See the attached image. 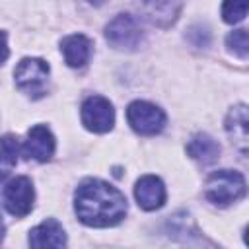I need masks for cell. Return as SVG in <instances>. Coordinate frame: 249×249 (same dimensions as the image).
Returning a JSON list of instances; mask_svg holds the SVG:
<instances>
[{
	"instance_id": "obj_15",
	"label": "cell",
	"mask_w": 249,
	"mask_h": 249,
	"mask_svg": "<svg viewBox=\"0 0 249 249\" xmlns=\"http://www.w3.org/2000/svg\"><path fill=\"white\" fill-rule=\"evenodd\" d=\"M226 47L231 54L245 58L249 56V29H233L226 35Z\"/></svg>"
},
{
	"instance_id": "obj_19",
	"label": "cell",
	"mask_w": 249,
	"mask_h": 249,
	"mask_svg": "<svg viewBox=\"0 0 249 249\" xmlns=\"http://www.w3.org/2000/svg\"><path fill=\"white\" fill-rule=\"evenodd\" d=\"M88 2H89V4H93V6H101L105 0H88Z\"/></svg>"
},
{
	"instance_id": "obj_11",
	"label": "cell",
	"mask_w": 249,
	"mask_h": 249,
	"mask_svg": "<svg viewBox=\"0 0 249 249\" xmlns=\"http://www.w3.org/2000/svg\"><path fill=\"white\" fill-rule=\"evenodd\" d=\"M54 148H56V142H54V136L53 132L45 126V124H35L29 128L27 132V140L23 142V154L29 158V160H35V161H49L54 154Z\"/></svg>"
},
{
	"instance_id": "obj_17",
	"label": "cell",
	"mask_w": 249,
	"mask_h": 249,
	"mask_svg": "<svg viewBox=\"0 0 249 249\" xmlns=\"http://www.w3.org/2000/svg\"><path fill=\"white\" fill-rule=\"evenodd\" d=\"M18 150H19L18 140L12 134H6L2 138V177L4 179L10 173V169L18 163Z\"/></svg>"
},
{
	"instance_id": "obj_2",
	"label": "cell",
	"mask_w": 249,
	"mask_h": 249,
	"mask_svg": "<svg viewBox=\"0 0 249 249\" xmlns=\"http://www.w3.org/2000/svg\"><path fill=\"white\" fill-rule=\"evenodd\" d=\"M245 193V179L239 171L233 169H218L210 173L204 181V196L216 206H230L235 200L243 198Z\"/></svg>"
},
{
	"instance_id": "obj_10",
	"label": "cell",
	"mask_w": 249,
	"mask_h": 249,
	"mask_svg": "<svg viewBox=\"0 0 249 249\" xmlns=\"http://www.w3.org/2000/svg\"><path fill=\"white\" fill-rule=\"evenodd\" d=\"M134 198L142 210L152 212V210L161 208L165 204V198H167V191H165L163 181L156 175L140 177L134 185Z\"/></svg>"
},
{
	"instance_id": "obj_3",
	"label": "cell",
	"mask_w": 249,
	"mask_h": 249,
	"mask_svg": "<svg viewBox=\"0 0 249 249\" xmlns=\"http://www.w3.org/2000/svg\"><path fill=\"white\" fill-rule=\"evenodd\" d=\"M49 72L51 68L43 58H23L14 72L16 86L29 97L39 99L47 93Z\"/></svg>"
},
{
	"instance_id": "obj_8",
	"label": "cell",
	"mask_w": 249,
	"mask_h": 249,
	"mask_svg": "<svg viewBox=\"0 0 249 249\" xmlns=\"http://www.w3.org/2000/svg\"><path fill=\"white\" fill-rule=\"evenodd\" d=\"M224 128L230 136L231 146L239 154L249 158V105H233L226 115Z\"/></svg>"
},
{
	"instance_id": "obj_14",
	"label": "cell",
	"mask_w": 249,
	"mask_h": 249,
	"mask_svg": "<svg viewBox=\"0 0 249 249\" xmlns=\"http://www.w3.org/2000/svg\"><path fill=\"white\" fill-rule=\"evenodd\" d=\"M187 154L195 161H198L202 165H210L220 158V144L210 134L196 132L187 144Z\"/></svg>"
},
{
	"instance_id": "obj_16",
	"label": "cell",
	"mask_w": 249,
	"mask_h": 249,
	"mask_svg": "<svg viewBox=\"0 0 249 249\" xmlns=\"http://www.w3.org/2000/svg\"><path fill=\"white\" fill-rule=\"evenodd\" d=\"M249 12V0H224L222 19L226 23H239Z\"/></svg>"
},
{
	"instance_id": "obj_1",
	"label": "cell",
	"mask_w": 249,
	"mask_h": 249,
	"mask_svg": "<svg viewBox=\"0 0 249 249\" xmlns=\"http://www.w3.org/2000/svg\"><path fill=\"white\" fill-rule=\"evenodd\" d=\"M74 210L82 224L109 228L126 216V198L117 187L101 179H86L76 189Z\"/></svg>"
},
{
	"instance_id": "obj_18",
	"label": "cell",
	"mask_w": 249,
	"mask_h": 249,
	"mask_svg": "<svg viewBox=\"0 0 249 249\" xmlns=\"http://www.w3.org/2000/svg\"><path fill=\"white\" fill-rule=\"evenodd\" d=\"M243 239H245V243L249 245V226L245 228V235H243Z\"/></svg>"
},
{
	"instance_id": "obj_9",
	"label": "cell",
	"mask_w": 249,
	"mask_h": 249,
	"mask_svg": "<svg viewBox=\"0 0 249 249\" xmlns=\"http://www.w3.org/2000/svg\"><path fill=\"white\" fill-rule=\"evenodd\" d=\"M136 6L144 19L161 29L171 27L181 14V0H136Z\"/></svg>"
},
{
	"instance_id": "obj_6",
	"label": "cell",
	"mask_w": 249,
	"mask_h": 249,
	"mask_svg": "<svg viewBox=\"0 0 249 249\" xmlns=\"http://www.w3.org/2000/svg\"><path fill=\"white\" fill-rule=\"evenodd\" d=\"M105 39L117 51H134L142 41V29L132 16L119 14L105 25Z\"/></svg>"
},
{
	"instance_id": "obj_5",
	"label": "cell",
	"mask_w": 249,
	"mask_h": 249,
	"mask_svg": "<svg viewBox=\"0 0 249 249\" xmlns=\"http://www.w3.org/2000/svg\"><path fill=\"white\" fill-rule=\"evenodd\" d=\"M126 121L130 128L142 136H154L165 126V113L150 101H132L126 107Z\"/></svg>"
},
{
	"instance_id": "obj_7",
	"label": "cell",
	"mask_w": 249,
	"mask_h": 249,
	"mask_svg": "<svg viewBox=\"0 0 249 249\" xmlns=\"http://www.w3.org/2000/svg\"><path fill=\"white\" fill-rule=\"evenodd\" d=\"M82 124L97 134L109 132L115 124V109L113 103L103 95H89L80 109Z\"/></svg>"
},
{
	"instance_id": "obj_13",
	"label": "cell",
	"mask_w": 249,
	"mask_h": 249,
	"mask_svg": "<svg viewBox=\"0 0 249 249\" xmlns=\"http://www.w3.org/2000/svg\"><path fill=\"white\" fill-rule=\"evenodd\" d=\"M60 53L70 68H82L91 56V41L82 33L68 35L60 41Z\"/></svg>"
},
{
	"instance_id": "obj_12",
	"label": "cell",
	"mask_w": 249,
	"mask_h": 249,
	"mask_svg": "<svg viewBox=\"0 0 249 249\" xmlns=\"http://www.w3.org/2000/svg\"><path fill=\"white\" fill-rule=\"evenodd\" d=\"M29 245L31 247H64L66 233L58 220L47 218L39 226L29 231Z\"/></svg>"
},
{
	"instance_id": "obj_4",
	"label": "cell",
	"mask_w": 249,
	"mask_h": 249,
	"mask_svg": "<svg viewBox=\"0 0 249 249\" xmlns=\"http://www.w3.org/2000/svg\"><path fill=\"white\" fill-rule=\"evenodd\" d=\"M33 202H35V189L29 177L19 175V177H12L10 181H4L2 204L8 214L16 218H23L33 210Z\"/></svg>"
}]
</instances>
